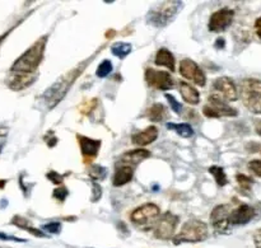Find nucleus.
Returning a JSON list of instances; mask_svg holds the SVG:
<instances>
[{"instance_id": "nucleus-18", "label": "nucleus", "mask_w": 261, "mask_h": 248, "mask_svg": "<svg viewBox=\"0 0 261 248\" xmlns=\"http://www.w3.org/2000/svg\"><path fill=\"white\" fill-rule=\"evenodd\" d=\"M78 142L81 145L82 154L84 158H94L98 153L99 148H101V140L96 139H89V137L83 136V135H78Z\"/></svg>"}, {"instance_id": "nucleus-5", "label": "nucleus", "mask_w": 261, "mask_h": 248, "mask_svg": "<svg viewBox=\"0 0 261 248\" xmlns=\"http://www.w3.org/2000/svg\"><path fill=\"white\" fill-rule=\"evenodd\" d=\"M83 70V69H82ZM82 70H79V69H76L75 71H74L73 74H69L68 78H63L60 79L59 81H56L55 84H54L51 88H48V91H46V93L43 94V98H45L46 103H47L48 108H53V107H55L56 104L59 103V102L61 101V99L64 98V96L66 94V92H68V88L69 86H70L71 83L74 81V79L76 78V75H78V73Z\"/></svg>"}, {"instance_id": "nucleus-8", "label": "nucleus", "mask_w": 261, "mask_h": 248, "mask_svg": "<svg viewBox=\"0 0 261 248\" xmlns=\"http://www.w3.org/2000/svg\"><path fill=\"white\" fill-rule=\"evenodd\" d=\"M178 218L172 213H165L161 218L157 219L154 226V236L158 239L168 241L173 237L177 227Z\"/></svg>"}, {"instance_id": "nucleus-38", "label": "nucleus", "mask_w": 261, "mask_h": 248, "mask_svg": "<svg viewBox=\"0 0 261 248\" xmlns=\"http://www.w3.org/2000/svg\"><path fill=\"white\" fill-rule=\"evenodd\" d=\"M255 31H256V35L261 38V17L257 18L255 22Z\"/></svg>"}, {"instance_id": "nucleus-2", "label": "nucleus", "mask_w": 261, "mask_h": 248, "mask_svg": "<svg viewBox=\"0 0 261 248\" xmlns=\"http://www.w3.org/2000/svg\"><path fill=\"white\" fill-rule=\"evenodd\" d=\"M181 2H163L154 5L147 14L148 24L155 28H163L177 15L182 8Z\"/></svg>"}, {"instance_id": "nucleus-24", "label": "nucleus", "mask_w": 261, "mask_h": 248, "mask_svg": "<svg viewBox=\"0 0 261 248\" xmlns=\"http://www.w3.org/2000/svg\"><path fill=\"white\" fill-rule=\"evenodd\" d=\"M166 126H167V129L173 130L176 134L180 135V136L182 137H191L194 135L193 127L189 124H171L170 122V124H167Z\"/></svg>"}, {"instance_id": "nucleus-15", "label": "nucleus", "mask_w": 261, "mask_h": 248, "mask_svg": "<svg viewBox=\"0 0 261 248\" xmlns=\"http://www.w3.org/2000/svg\"><path fill=\"white\" fill-rule=\"evenodd\" d=\"M36 80L35 74H23V73H13L10 71V75L8 78V86L13 91H22L30 87Z\"/></svg>"}, {"instance_id": "nucleus-21", "label": "nucleus", "mask_w": 261, "mask_h": 248, "mask_svg": "<svg viewBox=\"0 0 261 248\" xmlns=\"http://www.w3.org/2000/svg\"><path fill=\"white\" fill-rule=\"evenodd\" d=\"M155 64L158 66H166L170 70H175V58L167 48H161L155 55Z\"/></svg>"}, {"instance_id": "nucleus-25", "label": "nucleus", "mask_w": 261, "mask_h": 248, "mask_svg": "<svg viewBox=\"0 0 261 248\" xmlns=\"http://www.w3.org/2000/svg\"><path fill=\"white\" fill-rule=\"evenodd\" d=\"M132 48L133 47L130 43L117 42L111 47V52H112V55L117 56V58L124 59V58H126L130 52H132Z\"/></svg>"}, {"instance_id": "nucleus-9", "label": "nucleus", "mask_w": 261, "mask_h": 248, "mask_svg": "<svg viewBox=\"0 0 261 248\" xmlns=\"http://www.w3.org/2000/svg\"><path fill=\"white\" fill-rule=\"evenodd\" d=\"M158 216H160V208L155 204L149 203L135 209L130 215V219L137 226H147L153 222H157Z\"/></svg>"}, {"instance_id": "nucleus-17", "label": "nucleus", "mask_w": 261, "mask_h": 248, "mask_svg": "<svg viewBox=\"0 0 261 248\" xmlns=\"http://www.w3.org/2000/svg\"><path fill=\"white\" fill-rule=\"evenodd\" d=\"M158 137V129L155 126H149L145 130L139 132H135L132 136L133 144L138 145V147H145L148 144H152L155 142Z\"/></svg>"}, {"instance_id": "nucleus-6", "label": "nucleus", "mask_w": 261, "mask_h": 248, "mask_svg": "<svg viewBox=\"0 0 261 248\" xmlns=\"http://www.w3.org/2000/svg\"><path fill=\"white\" fill-rule=\"evenodd\" d=\"M203 114L205 115L206 117H213V119H218V117L223 116H237V109L233 108V107L229 106L226 101L218 98L217 96H211L208 98V103L204 106Z\"/></svg>"}, {"instance_id": "nucleus-26", "label": "nucleus", "mask_w": 261, "mask_h": 248, "mask_svg": "<svg viewBox=\"0 0 261 248\" xmlns=\"http://www.w3.org/2000/svg\"><path fill=\"white\" fill-rule=\"evenodd\" d=\"M209 172L213 175V177L216 178L217 183L219 186H226L228 183V180H227V176L224 173V170L221 167H217V166H213V167L209 168Z\"/></svg>"}, {"instance_id": "nucleus-31", "label": "nucleus", "mask_w": 261, "mask_h": 248, "mask_svg": "<svg viewBox=\"0 0 261 248\" xmlns=\"http://www.w3.org/2000/svg\"><path fill=\"white\" fill-rule=\"evenodd\" d=\"M42 229L45 232H48V233H53V234H58L60 233L61 231V224L59 222H51V223L45 224L42 226Z\"/></svg>"}, {"instance_id": "nucleus-22", "label": "nucleus", "mask_w": 261, "mask_h": 248, "mask_svg": "<svg viewBox=\"0 0 261 248\" xmlns=\"http://www.w3.org/2000/svg\"><path fill=\"white\" fill-rule=\"evenodd\" d=\"M147 117L150 121L161 122L168 117V112L162 103H154L147 109Z\"/></svg>"}, {"instance_id": "nucleus-7", "label": "nucleus", "mask_w": 261, "mask_h": 248, "mask_svg": "<svg viewBox=\"0 0 261 248\" xmlns=\"http://www.w3.org/2000/svg\"><path fill=\"white\" fill-rule=\"evenodd\" d=\"M212 89H213V96H217L223 101H236L239 97V89L236 88L233 80L229 79L228 76L217 78L212 84Z\"/></svg>"}, {"instance_id": "nucleus-14", "label": "nucleus", "mask_w": 261, "mask_h": 248, "mask_svg": "<svg viewBox=\"0 0 261 248\" xmlns=\"http://www.w3.org/2000/svg\"><path fill=\"white\" fill-rule=\"evenodd\" d=\"M256 211L252 206L244 204V205L239 206L237 209H234L233 211H231V215H229V223L232 226H245V224L250 223L252 221V218L255 216Z\"/></svg>"}, {"instance_id": "nucleus-16", "label": "nucleus", "mask_w": 261, "mask_h": 248, "mask_svg": "<svg viewBox=\"0 0 261 248\" xmlns=\"http://www.w3.org/2000/svg\"><path fill=\"white\" fill-rule=\"evenodd\" d=\"M149 150L145 149H135V150H129L125 154L121 155L120 158V164L121 166H129V167H134V166L139 164L143 160L148 159L150 157Z\"/></svg>"}, {"instance_id": "nucleus-20", "label": "nucleus", "mask_w": 261, "mask_h": 248, "mask_svg": "<svg viewBox=\"0 0 261 248\" xmlns=\"http://www.w3.org/2000/svg\"><path fill=\"white\" fill-rule=\"evenodd\" d=\"M178 88H180V93L182 96V98L185 99V102H188L189 104H193V106L199 104V102H200V94H199V92L193 86L185 83V81H180L178 83Z\"/></svg>"}, {"instance_id": "nucleus-19", "label": "nucleus", "mask_w": 261, "mask_h": 248, "mask_svg": "<svg viewBox=\"0 0 261 248\" xmlns=\"http://www.w3.org/2000/svg\"><path fill=\"white\" fill-rule=\"evenodd\" d=\"M133 176H134V170L133 167H129V166H117L116 172L114 175V186L116 187H120V186H124L126 183H129L130 181L133 180Z\"/></svg>"}, {"instance_id": "nucleus-12", "label": "nucleus", "mask_w": 261, "mask_h": 248, "mask_svg": "<svg viewBox=\"0 0 261 248\" xmlns=\"http://www.w3.org/2000/svg\"><path fill=\"white\" fill-rule=\"evenodd\" d=\"M180 74L184 78L189 79V80L194 81L196 86L204 87L206 83L205 74L203 73L198 64L195 61L190 60V59H184L180 63Z\"/></svg>"}, {"instance_id": "nucleus-40", "label": "nucleus", "mask_w": 261, "mask_h": 248, "mask_svg": "<svg viewBox=\"0 0 261 248\" xmlns=\"http://www.w3.org/2000/svg\"><path fill=\"white\" fill-rule=\"evenodd\" d=\"M257 131H259L261 134V121L259 122V124H257Z\"/></svg>"}, {"instance_id": "nucleus-23", "label": "nucleus", "mask_w": 261, "mask_h": 248, "mask_svg": "<svg viewBox=\"0 0 261 248\" xmlns=\"http://www.w3.org/2000/svg\"><path fill=\"white\" fill-rule=\"evenodd\" d=\"M12 223L14 224V226L19 227L20 229H24V231H27L28 233L33 234V236L41 237V238L46 237V234L43 233V232H41V231H38V229L33 228V227L31 226L30 222H28L27 219L22 218V216H14V218H13V221H12Z\"/></svg>"}, {"instance_id": "nucleus-4", "label": "nucleus", "mask_w": 261, "mask_h": 248, "mask_svg": "<svg viewBox=\"0 0 261 248\" xmlns=\"http://www.w3.org/2000/svg\"><path fill=\"white\" fill-rule=\"evenodd\" d=\"M208 238V227L200 221H189L181 228L180 233L173 237L175 244L198 243Z\"/></svg>"}, {"instance_id": "nucleus-37", "label": "nucleus", "mask_w": 261, "mask_h": 248, "mask_svg": "<svg viewBox=\"0 0 261 248\" xmlns=\"http://www.w3.org/2000/svg\"><path fill=\"white\" fill-rule=\"evenodd\" d=\"M254 242L256 248H261V228L254 233Z\"/></svg>"}, {"instance_id": "nucleus-11", "label": "nucleus", "mask_w": 261, "mask_h": 248, "mask_svg": "<svg viewBox=\"0 0 261 248\" xmlns=\"http://www.w3.org/2000/svg\"><path fill=\"white\" fill-rule=\"evenodd\" d=\"M234 12L229 8H222L212 14L209 19V31L212 32H223L233 23Z\"/></svg>"}, {"instance_id": "nucleus-36", "label": "nucleus", "mask_w": 261, "mask_h": 248, "mask_svg": "<svg viewBox=\"0 0 261 248\" xmlns=\"http://www.w3.org/2000/svg\"><path fill=\"white\" fill-rule=\"evenodd\" d=\"M0 239L2 241H13V242H25V239H20L17 238V237H13V236H8L5 233H0Z\"/></svg>"}, {"instance_id": "nucleus-1", "label": "nucleus", "mask_w": 261, "mask_h": 248, "mask_svg": "<svg viewBox=\"0 0 261 248\" xmlns=\"http://www.w3.org/2000/svg\"><path fill=\"white\" fill-rule=\"evenodd\" d=\"M47 37H42L36 41L19 59H17L12 65L10 71L13 73H23V74H35L36 69L38 68L40 63L42 61L43 51H45Z\"/></svg>"}, {"instance_id": "nucleus-30", "label": "nucleus", "mask_w": 261, "mask_h": 248, "mask_svg": "<svg viewBox=\"0 0 261 248\" xmlns=\"http://www.w3.org/2000/svg\"><path fill=\"white\" fill-rule=\"evenodd\" d=\"M237 182H239L240 187L244 191H250L252 185V180L245 175H237Z\"/></svg>"}, {"instance_id": "nucleus-35", "label": "nucleus", "mask_w": 261, "mask_h": 248, "mask_svg": "<svg viewBox=\"0 0 261 248\" xmlns=\"http://www.w3.org/2000/svg\"><path fill=\"white\" fill-rule=\"evenodd\" d=\"M92 187H93V191H92V194H93V195H92V201L96 203V201L102 196V188L98 183H93Z\"/></svg>"}, {"instance_id": "nucleus-32", "label": "nucleus", "mask_w": 261, "mask_h": 248, "mask_svg": "<svg viewBox=\"0 0 261 248\" xmlns=\"http://www.w3.org/2000/svg\"><path fill=\"white\" fill-rule=\"evenodd\" d=\"M249 168L252 173H255V175L261 177V160H251V162L249 163Z\"/></svg>"}, {"instance_id": "nucleus-27", "label": "nucleus", "mask_w": 261, "mask_h": 248, "mask_svg": "<svg viewBox=\"0 0 261 248\" xmlns=\"http://www.w3.org/2000/svg\"><path fill=\"white\" fill-rule=\"evenodd\" d=\"M107 175V171L105 167H101L98 164H94L92 166L91 170H89V176L93 178L94 181H98V180H103Z\"/></svg>"}, {"instance_id": "nucleus-28", "label": "nucleus", "mask_w": 261, "mask_h": 248, "mask_svg": "<svg viewBox=\"0 0 261 248\" xmlns=\"http://www.w3.org/2000/svg\"><path fill=\"white\" fill-rule=\"evenodd\" d=\"M111 71H112V63L110 60H105L103 63L99 64L96 74L98 78H106L107 75H110V74H111Z\"/></svg>"}, {"instance_id": "nucleus-13", "label": "nucleus", "mask_w": 261, "mask_h": 248, "mask_svg": "<svg viewBox=\"0 0 261 248\" xmlns=\"http://www.w3.org/2000/svg\"><path fill=\"white\" fill-rule=\"evenodd\" d=\"M229 215L231 213H229L227 205H218L213 209L211 214V223L217 233H226L228 231L229 226H231Z\"/></svg>"}, {"instance_id": "nucleus-29", "label": "nucleus", "mask_w": 261, "mask_h": 248, "mask_svg": "<svg viewBox=\"0 0 261 248\" xmlns=\"http://www.w3.org/2000/svg\"><path fill=\"white\" fill-rule=\"evenodd\" d=\"M166 98H167L168 103H170L171 108H172V111L175 112V114H177V115L182 114V111H184L182 104H181L180 102H177V99H176L175 97L171 96V94H166Z\"/></svg>"}, {"instance_id": "nucleus-3", "label": "nucleus", "mask_w": 261, "mask_h": 248, "mask_svg": "<svg viewBox=\"0 0 261 248\" xmlns=\"http://www.w3.org/2000/svg\"><path fill=\"white\" fill-rule=\"evenodd\" d=\"M240 97L242 103L252 114L261 115V80L249 78L240 81Z\"/></svg>"}, {"instance_id": "nucleus-33", "label": "nucleus", "mask_w": 261, "mask_h": 248, "mask_svg": "<svg viewBox=\"0 0 261 248\" xmlns=\"http://www.w3.org/2000/svg\"><path fill=\"white\" fill-rule=\"evenodd\" d=\"M69 195V191L66 190L65 187H60V188H56L54 191V198L58 199L59 201H64L66 199V196Z\"/></svg>"}, {"instance_id": "nucleus-39", "label": "nucleus", "mask_w": 261, "mask_h": 248, "mask_svg": "<svg viewBox=\"0 0 261 248\" xmlns=\"http://www.w3.org/2000/svg\"><path fill=\"white\" fill-rule=\"evenodd\" d=\"M224 45H226V42H224L223 38H218V40H217V42H216L217 48H223Z\"/></svg>"}, {"instance_id": "nucleus-10", "label": "nucleus", "mask_w": 261, "mask_h": 248, "mask_svg": "<svg viewBox=\"0 0 261 248\" xmlns=\"http://www.w3.org/2000/svg\"><path fill=\"white\" fill-rule=\"evenodd\" d=\"M145 80L148 86L158 91H168L173 87V79L170 73L148 68L145 70Z\"/></svg>"}, {"instance_id": "nucleus-34", "label": "nucleus", "mask_w": 261, "mask_h": 248, "mask_svg": "<svg viewBox=\"0 0 261 248\" xmlns=\"http://www.w3.org/2000/svg\"><path fill=\"white\" fill-rule=\"evenodd\" d=\"M47 178L51 181V182L56 183V185H60L61 182H63V176H60L59 173L54 172V171H51L50 173H47Z\"/></svg>"}]
</instances>
